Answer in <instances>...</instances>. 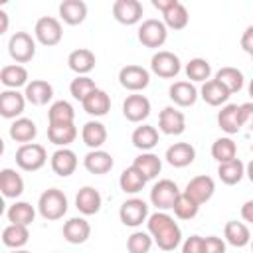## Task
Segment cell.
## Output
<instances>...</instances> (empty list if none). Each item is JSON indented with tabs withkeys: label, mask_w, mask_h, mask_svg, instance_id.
Here are the masks:
<instances>
[{
	"label": "cell",
	"mask_w": 253,
	"mask_h": 253,
	"mask_svg": "<svg viewBox=\"0 0 253 253\" xmlns=\"http://www.w3.org/2000/svg\"><path fill=\"white\" fill-rule=\"evenodd\" d=\"M148 233L152 235L154 243L162 251H174L182 243V229L174 221V217L166 211H154L146 219Z\"/></svg>",
	"instance_id": "1"
},
{
	"label": "cell",
	"mask_w": 253,
	"mask_h": 253,
	"mask_svg": "<svg viewBox=\"0 0 253 253\" xmlns=\"http://www.w3.org/2000/svg\"><path fill=\"white\" fill-rule=\"evenodd\" d=\"M67 208H69L67 196L59 188H47V190H43L42 196H40V200H38V211L47 221L61 219L67 213Z\"/></svg>",
	"instance_id": "2"
},
{
	"label": "cell",
	"mask_w": 253,
	"mask_h": 253,
	"mask_svg": "<svg viewBox=\"0 0 253 253\" xmlns=\"http://www.w3.org/2000/svg\"><path fill=\"white\" fill-rule=\"evenodd\" d=\"M180 188L174 180H168V178H162L158 180L152 190H150V204L158 210V211H168L174 208L178 196H180Z\"/></svg>",
	"instance_id": "3"
},
{
	"label": "cell",
	"mask_w": 253,
	"mask_h": 253,
	"mask_svg": "<svg viewBox=\"0 0 253 253\" xmlns=\"http://www.w3.org/2000/svg\"><path fill=\"white\" fill-rule=\"evenodd\" d=\"M45 162H47V152L38 142L20 144V148L16 150V164L24 172H36V170L43 168Z\"/></svg>",
	"instance_id": "4"
},
{
	"label": "cell",
	"mask_w": 253,
	"mask_h": 253,
	"mask_svg": "<svg viewBox=\"0 0 253 253\" xmlns=\"http://www.w3.org/2000/svg\"><path fill=\"white\" fill-rule=\"evenodd\" d=\"M166 40H168V28L162 20L148 18L138 26V42L144 47L158 49L166 43Z\"/></svg>",
	"instance_id": "5"
},
{
	"label": "cell",
	"mask_w": 253,
	"mask_h": 253,
	"mask_svg": "<svg viewBox=\"0 0 253 253\" xmlns=\"http://www.w3.org/2000/svg\"><path fill=\"white\" fill-rule=\"evenodd\" d=\"M34 38H36V42H40L45 47L57 45L63 38L61 22L53 16H42L34 26Z\"/></svg>",
	"instance_id": "6"
},
{
	"label": "cell",
	"mask_w": 253,
	"mask_h": 253,
	"mask_svg": "<svg viewBox=\"0 0 253 253\" xmlns=\"http://www.w3.org/2000/svg\"><path fill=\"white\" fill-rule=\"evenodd\" d=\"M8 53L16 63H28L36 55V38L28 32H16L8 40Z\"/></svg>",
	"instance_id": "7"
},
{
	"label": "cell",
	"mask_w": 253,
	"mask_h": 253,
	"mask_svg": "<svg viewBox=\"0 0 253 253\" xmlns=\"http://www.w3.org/2000/svg\"><path fill=\"white\" fill-rule=\"evenodd\" d=\"M150 71L162 79H174L182 71V61L168 49H158L150 59Z\"/></svg>",
	"instance_id": "8"
},
{
	"label": "cell",
	"mask_w": 253,
	"mask_h": 253,
	"mask_svg": "<svg viewBox=\"0 0 253 253\" xmlns=\"http://www.w3.org/2000/svg\"><path fill=\"white\" fill-rule=\"evenodd\" d=\"M148 204L142 198H128L119 208V217L126 227H138L148 219Z\"/></svg>",
	"instance_id": "9"
},
{
	"label": "cell",
	"mask_w": 253,
	"mask_h": 253,
	"mask_svg": "<svg viewBox=\"0 0 253 253\" xmlns=\"http://www.w3.org/2000/svg\"><path fill=\"white\" fill-rule=\"evenodd\" d=\"M119 83L123 89L126 91H132V93H138L142 89H146L150 85V71L142 65H125L121 67L119 71Z\"/></svg>",
	"instance_id": "10"
},
{
	"label": "cell",
	"mask_w": 253,
	"mask_h": 253,
	"mask_svg": "<svg viewBox=\"0 0 253 253\" xmlns=\"http://www.w3.org/2000/svg\"><path fill=\"white\" fill-rule=\"evenodd\" d=\"M144 8L138 0H117L113 2V18L123 26H134L142 20Z\"/></svg>",
	"instance_id": "11"
},
{
	"label": "cell",
	"mask_w": 253,
	"mask_h": 253,
	"mask_svg": "<svg viewBox=\"0 0 253 253\" xmlns=\"http://www.w3.org/2000/svg\"><path fill=\"white\" fill-rule=\"evenodd\" d=\"M152 107L148 97L140 95V93H132L123 101V117L130 123H142L148 119Z\"/></svg>",
	"instance_id": "12"
},
{
	"label": "cell",
	"mask_w": 253,
	"mask_h": 253,
	"mask_svg": "<svg viewBox=\"0 0 253 253\" xmlns=\"http://www.w3.org/2000/svg\"><path fill=\"white\" fill-rule=\"evenodd\" d=\"M26 95L20 93L18 89H4L0 93V115L4 119H20L24 109H26Z\"/></svg>",
	"instance_id": "13"
},
{
	"label": "cell",
	"mask_w": 253,
	"mask_h": 253,
	"mask_svg": "<svg viewBox=\"0 0 253 253\" xmlns=\"http://www.w3.org/2000/svg\"><path fill=\"white\" fill-rule=\"evenodd\" d=\"M158 130L170 136L182 134L186 130V115L176 107H164L158 115Z\"/></svg>",
	"instance_id": "14"
},
{
	"label": "cell",
	"mask_w": 253,
	"mask_h": 253,
	"mask_svg": "<svg viewBox=\"0 0 253 253\" xmlns=\"http://www.w3.org/2000/svg\"><path fill=\"white\" fill-rule=\"evenodd\" d=\"M213 192H215V182H213V178L211 176H206V174H200V176H194L188 184H186V188H184V194H188L196 204H206V202H210L211 200V196H213Z\"/></svg>",
	"instance_id": "15"
},
{
	"label": "cell",
	"mask_w": 253,
	"mask_h": 253,
	"mask_svg": "<svg viewBox=\"0 0 253 253\" xmlns=\"http://www.w3.org/2000/svg\"><path fill=\"white\" fill-rule=\"evenodd\" d=\"M103 206V196L93 186H83L75 196V208L81 215H95Z\"/></svg>",
	"instance_id": "16"
},
{
	"label": "cell",
	"mask_w": 253,
	"mask_h": 253,
	"mask_svg": "<svg viewBox=\"0 0 253 253\" xmlns=\"http://www.w3.org/2000/svg\"><path fill=\"white\" fill-rule=\"evenodd\" d=\"M168 97L178 107H192V105H196L200 91L196 89V85L192 81H174L168 89Z\"/></svg>",
	"instance_id": "17"
},
{
	"label": "cell",
	"mask_w": 253,
	"mask_h": 253,
	"mask_svg": "<svg viewBox=\"0 0 253 253\" xmlns=\"http://www.w3.org/2000/svg\"><path fill=\"white\" fill-rule=\"evenodd\" d=\"M91 237V223L85 217H69L63 223V239L71 245L85 243Z\"/></svg>",
	"instance_id": "18"
},
{
	"label": "cell",
	"mask_w": 253,
	"mask_h": 253,
	"mask_svg": "<svg viewBox=\"0 0 253 253\" xmlns=\"http://www.w3.org/2000/svg\"><path fill=\"white\" fill-rule=\"evenodd\" d=\"M166 162L174 168H186L194 162L196 158V148L190 144V142H174L166 148V154H164Z\"/></svg>",
	"instance_id": "19"
},
{
	"label": "cell",
	"mask_w": 253,
	"mask_h": 253,
	"mask_svg": "<svg viewBox=\"0 0 253 253\" xmlns=\"http://www.w3.org/2000/svg\"><path fill=\"white\" fill-rule=\"evenodd\" d=\"M217 125L225 134H237L243 125H241V107L235 103H227L221 107V111L217 113Z\"/></svg>",
	"instance_id": "20"
},
{
	"label": "cell",
	"mask_w": 253,
	"mask_h": 253,
	"mask_svg": "<svg viewBox=\"0 0 253 253\" xmlns=\"http://www.w3.org/2000/svg\"><path fill=\"white\" fill-rule=\"evenodd\" d=\"M49 164H51V170L57 176L67 178V176H71L77 170V154L71 148H57L51 154Z\"/></svg>",
	"instance_id": "21"
},
{
	"label": "cell",
	"mask_w": 253,
	"mask_h": 253,
	"mask_svg": "<svg viewBox=\"0 0 253 253\" xmlns=\"http://www.w3.org/2000/svg\"><path fill=\"white\" fill-rule=\"evenodd\" d=\"M95 63H97V57L91 49L87 47H79V49H73L69 55H67V65L69 69L75 73V75H89L93 69H95Z\"/></svg>",
	"instance_id": "22"
},
{
	"label": "cell",
	"mask_w": 253,
	"mask_h": 253,
	"mask_svg": "<svg viewBox=\"0 0 253 253\" xmlns=\"http://www.w3.org/2000/svg\"><path fill=\"white\" fill-rule=\"evenodd\" d=\"M24 95H26V101L36 105V107H43L51 101L53 97V87L51 83H47L45 79H32L26 89H24Z\"/></svg>",
	"instance_id": "23"
},
{
	"label": "cell",
	"mask_w": 253,
	"mask_h": 253,
	"mask_svg": "<svg viewBox=\"0 0 253 253\" xmlns=\"http://www.w3.org/2000/svg\"><path fill=\"white\" fill-rule=\"evenodd\" d=\"M113 164H115L113 156H111L107 150H103V148H99V150H89V152L85 154V158H83L85 170L91 172V174H97V176L111 172V170H113Z\"/></svg>",
	"instance_id": "24"
},
{
	"label": "cell",
	"mask_w": 253,
	"mask_h": 253,
	"mask_svg": "<svg viewBox=\"0 0 253 253\" xmlns=\"http://www.w3.org/2000/svg\"><path fill=\"white\" fill-rule=\"evenodd\" d=\"M59 18L67 26H79L87 18V4L83 0H63L59 4Z\"/></svg>",
	"instance_id": "25"
},
{
	"label": "cell",
	"mask_w": 253,
	"mask_h": 253,
	"mask_svg": "<svg viewBox=\"0 0 253 253\" xmlns=\"http://www.w3.org/2000/svg\"><path fill=\"white\" fill-rule=\"evenodd\" d=\"M200 97L210 105V107H223L227 105V99L231 97V93L217 81V79H210L202 85L200 89Z\"/></svg>",
	"instance_id": "26"
},
{
	"label": "cell",
	"mask_w": 253,
	"mask_h": 253,
	"mask_svg": "<svg viewBox=\"0 0 253 253\" xmlns=\"http://www.w3.org/2000/svg\"><path fill=\"white\" fill-rule=\"evenodd\" d=\"M107 126L101 121H87L81 128V138L91 150H99L107 142Z\"/></svg>",
	"instance_id": "27"
},
{
	"label": "cell",
	"mask_w": 253,
	"mask_h": 253,
	"mask_svg": "<svg viewBox=\"0 0 253 253\" xmlns=\"http://www.w3.org/2000/svg\"><path fill=\"white\" fill-rule=\"evenodd\" d=\"M0 190L4 198L16 200L24 194V178L14 168H2L0 170Z\"/></svg>",
	"instance_id": "28"
},
{
	"label": "cell",
	"mask_w": 253,
	"mask_h": 253,
	"mask_svg": "<svg viewBox=\"0 0 253 253\" xmlns=\"http://www.w3.org/2000/svg\"><path fill=\"white\" fill-rule=\"evenodd\" d=\"M223 239H225V243L241 249V247H245V245L251 243V231H249L247 223L237 221V219H231L223 227Z\"/></svg>",
	"instance_id": "29"
},
{
	"label": "cell",
	"mask_w": 253,
	"mask_h": 253,
	"mask_svg": "<svg viewBox=\"0 0 253 253\" xmlns=\"http://www.w3.org/2000/svg\"><path fill=\"white\" fill-rule=\"evenodd\" d=\"M0 83L6 89H20L26 87L28 81V69L20 63H12V65H4L0 69Z\"/></svg>",
	"instance_id": "30"
},
{
	"label": "cell",
	"mask_w": 253,
	"mask_h": 253,
	"mask_svg": "<svg viewBox=\"0 0 253 253\" xmlns=\"http://www.w3.org/2000/svg\"><path fill=\"white\" fill-rule=\"evenodd\" d=\"M83 111L91 117H105L111 111V97L103 91V89H95L83 103H81Z\"/></svg>",
	"instance_id": "31"
},
{
	"label": "cell",
	"mask_w": 253,
	"mask_h": 253,
	"mask_svg": "<svg viewBox=\"0 0 253 253\" xmlns=\"http://www.w3.org/2000/svg\"><path fill=\"white\" fill-rule=\"evenodd\" d=\"M75 123V109L69 101H53L47 109V125H71Z\"/></svg>",
	"instance_id": "32"
},
{
	"label": "cell",
	"mask_w": 253,
	"mask_h": 253,
	"mask_svg": "<svg viewBox=\"0 0 253 253\" xmlns=\"http://www.w3.org/2000/svg\"><path fill=\"white\" fill-rule=\"evenodd\" d=\"M10 138L20 142V144H28V142H34V138L38 136V126L32 119H26V117H20L16 121H12L10 125Z\"/></svg>",
	"instance_id": "33"
},
{
	"label": "cell",
	"mask_w": 253,
	"mask_h": 253,
	"mask_svg": "<svg viewBox=\"0 0 253 253\" xmlns=\"http://www.w3.org/2000/svg\"><path fill=\"white\" fill-rule=\"evenodd\" d=\"M130 140H132V146L134 148H138L142 152H150L158 144L160 136H158L156 126H152V125H140V126H136L132 130Z\"/></svg>",
	"instance_id": "34"
},
{
	"label": "cell",
	"mask_w": 253,
	"mask_h": 253,
	"mask_svg": "<svg viewBox=\"0 0 253 253\" xmlns=\"http://www.w3.org/2000/svg\"><path fill=\"white\" fill-rule=\"evenodd\" d=\"M47 138L51 144H55L59 148H67L77 138V126H75V123H71V125H47Z\"/></svg>",
	"instance_id": "35"
},
{
	"label": "cell",
	"mask_w": 253,
	"mask_h": 253,
	"mask_svg": "<svg viewBox=\"0 0 253 253\" xmlns=\"http://www.w3.org/2000/svg\"><path fill=\"white\" fill-rule=\"evenodd\" d=\"M132 166L146 178V180H154L160 170H162V160L158 158V154L154 152H140L134 160H132Z\"/></svg>",
	"instance_id": "36"
},
{
	"label": "cell",
	"mask_w": 253,
	"mask_h": 253,
	"mask_svg": "<svg viewBox=\"0 0 253 253\" xmlns=\"http://www.w3.org/2000/svg\"><path fill=\"white\" fill-rule=\"evenodd\" d=\"M30 241V229L26 225L8 223L2 229V243L8 249H24V245Z\"/></svg>",
	"instance_id": "37"
},
{
	"label": "cell",
	"mask_w": 253,
	"mask_h": 253,
	"mask_svg": "<svg viewBox=\"0 0 253 253\" xmlns=\"http://www.w3.org/2000/svg\"><path fill=\"white\" fill-rule=\"evenodd\" d=\"M146 178L130 164L128 168H125L123 172H121V176H119V186H121V190L125 192V194H138L144 186H146Z\"/></svg>",
	"instance_id": "38"
},
{
	"label": "cell",
	"mask_w": 253,
	"mask_h": 253,
	"mask_svg": "<svg viewBox=\"0 0 253 253\" xmlns=\"http://www.w3.org/2000/svg\"><path fill=\"white\" fill-rule=\"evenodd\" d=\"M217 176H219V180L225 186H235L245 176V164L239 158L229 160V162H223V164L217 166Z\"/></svg>",
	"instance_id": "39"
},
{
	"label": "cell",
	"mask_w": 253,
	"mask_h": 253,
	"mask_svg": "<svg viewBox=\"0 0 253 253\" xmlns=\"http://www.w3.org/2000/svg\"><path fill=\"white\" fill-rule=\"evenodd\" d=\"M213 79H217V81H219L231 95H233V93H239V91L243 89V83H245L243 73H241L237 67H231V65L221 67V69L215 73Z\"/></svg>",
	"instance_id": "40"
},
{
	"label": "cell",
	"mask_w": 253,
	"mask_h": 253,
	"mask_svg": "<svg viewBox=\"0 0 253 253\" xmlns=\"http://www.w3.org/2000/svg\"><path fill=\"white\" fill-rule=\"evenodd\" d=\"M6 217H8L10 223H18V225H26V227H28V225L36 219V210H34L32 204H28V202H18V200H16V202L8 208Z\"/></svg>",
	"instance_id": "41"
},
{
	"label": "cell",
	"mask_w": 253,
	"mask_h": 253,
	"mask_svg": "<svg viewBox=\"0 0 253 253\" xmlns=\"http://www.w3.org/2000/svg\"><path fill=\"white\" fill-rule=\"evenodd\" d=\"M211 156L219 164L229 162V160H235L237 158V142L231 136H219V138H215V142L211 144Z\"/></svg>",
	"instance_id": "42"
},
{
	"label": "cell",
	"mask_w": 253,
	"mask_h": 253,
	"mask_svg": "<svg viewBox=\"0 0 253 253\" xmlns=\"http://www.w3.org/2000/svg\"><path fill=\"white\" fill-rule=\"evenodd\" d=\"M162 22L166 24L168 30H184L190 22V14L182 2H176L172 8H168L162 14Z\"/></svg>",
	"instance_id": "43"
},
{
	"label": "cell",
	"mask_w": 253,
	"mask_h": 253,
	"mask_svg": "<svg viewBox=\"0 0 253 253\" xmlns=\"http://www.w3.org/2000/svg\"><path fill=\"white\" fill-rule=\"evenodd\" d=\"M186 71V77L192 81V83H206L210 81V75H211V65L208 59L204 57H194L186 63L184 67Z\"/></svg>",
	"instance_id": "44"
},
{
	"label": "cell",
	"mask_w": 253,
	"mask_h": 253,
	"mask_svg": "<svg viewBox=\"0 0 253 253\" xmlns=\"http://www.w3.org/2000/svg\"><path fill=\"white\" fill-rule=\"evenodd\" d=\"M97 89L95 81L89 77V75H77L71 83H69V93L73 99H77L79 103H83L93 91Z\"/></svg>",
	"instance_id": "45"
},
{
	"label": "cell",
	"mask_w": 253,
	"mask_h": 253,
	"mask_svg": "<svg viewBox=\"0 0 253 253\" xmlns=\"http://www.w3.org/2000/svg\"><path fill=\"white\" fill-rule=\"evenodd\" d=\"M172 211H174V215H176L178 219H194V217L198 215V211H200V204H196L188 194L182 192V194L178 196V200H176Z\"/></svg>",
	"instance_id": "46"
},
{
	"label": "cell",
	"mask_w": 253,
	"mask_h": 253,
	"mask_svg": "<svg viewBox=\"0 0 253 253\" xmlns=\"http://www.w3.org/2000/svg\"><path fill=\"white\" fill-rule=\"evenodd\" d=\"M154 245V239L148 231H132L126 239L128 253H148Z\"/></svg>",
	"instance_id": "47"
},
{
	"label": "cell",
	"mask_w": 253,
	"mask_h": 253,
	"mask_svg": "<svg viewBox=\"0 0 253 253\" xmlns=\"http://www.w3.org/2000/svg\"><path fill=\"white\" fill-rule=\"evenodd\" d=\"M204 253H225V239L217 235L204 237Z\"/></svg>",
	"instance_id": "48"
},
{
	"label": "cell",
	"mask_w": 253,
	"mask_h": 253,
	"mask_svg": "<svg viewBox=\"0 0 253 253\" xmlns=\"http://www.w3.org/2000/svg\"><path fill=\"white\" fill-rule=\"evenodd\" d=\"M182 253H204V237L202 235H190L182 243Z\"/></svg>",
	"instance_id": "49"
},
{
	"label": "cell",
	"mask_w": 253,
	"mask_h": 253,
	"mask_svg": "<svg viewBox=\"0 0 253 253\" xmlns=\"http://www.w3.org/2000/svg\"><path fill=\"white\" fill-rule=\"evenodd\" d=\"M241 107V125L249 130H253V101H247Z\"/></svg>",
	"instance_id": "50"
},
{
	"label": "cell",
	"mask_w": 253,
	"mask_h": 253,
	"mask_svg": "<svg viewBox=\"0 0 253 253\" xmlns=\"http://www.w3.org/2000/svg\"><path fill=\"white\" fill-rule=\"evenodd\" d=\"M241 47L243 51H247L249 55H253V26H247L243 36H241Z\"/></svg>",
	"instance_id": "51"
},
{
	"label": "cell",
	"mask_w": 253,
	"mask_h": 253,
	"mask_svg": "<svg viewBox=\"0 0 253 253\" xmlns=\"http://www.w3.org/2000/svg\"><path fill=\"white\" fill-rule=\"evenodd\" d=\"M241 217H243V221L253 223V200H247L241 206Z\"/></svg>",
	"instance_id": "52"
},
{
	"label": "cell",
	"mask_w": 253,
	"mask_h": 253,
	"mask_svg": "<svg viewBox=\"0 0 253 253\" xmlns=\"http://www.w3.org/2000/svg\"><path fill=\"white\" fill-rule=\"evenodd\" d=\"M176 2H178V0H152V6L164 14V12H166L168 8H172Z\"/></svg>",
	"instance_id": "53"
},
{
	"label": "cell",
	"mask_w": 253,
	"mask_h": 253,
	"mask_svg": "<svg viewBox=\"0 0 253 253\" xmlns=\"http://www.w3.org/2000/svg\"><path fill=\"white\" fill-rule=\"evenodd\" d=\"M8 32V14L4 10H0V34Z\"/></svg>",
	"instance_id": "54"
},
{
	"label": "cell",
	"mask_w": 253,
	"mask_h": 253,
	"mask_svg": "<svg viewBox=\"0 0 253 253\" xmlns=\"http://www.w3.org/2000/svg\"><path fill=\"white\" fill-rule=\"evenodd\" d=\"M245 176L249 178V182L253 184V160L249 164H245Z\"/></svg>",
	"instance_id": "55"
},
{
	"label": "cell",
	"mask_w": 253,
	"mask_h": 253,
	"mask_svg": "<svg viewBox=\"0 0 253 253\" xmlns=\"http://www.w3.org/2000/svg\"><path fill=\"white\" fill-rule=\"evenodd\" d=\"M247 89H249V97H251V101H253V79L249 81V87H247Z\"/></svg>",
	"instance_id": "56"
},
{
	"label": "cell",
	"mask_w": 253,
	"mask_h": 253,
	"mask_svg": "<svg viewBox=\"0 0 253 253\" xmlns=\"http://www.w3.org/2000/svg\"><path fill=\"white\" fill-rule=\"evenodd\" d=\"M10 253H32V251H28V249H12Z\"/></svg>",
	"instance_id": "57"
},
{
	"label": "cell",
	"mask_w": 253,
	"mask_h": 253,
	"mask_svg": "<svg viewBox=\"0 0 253 253\" xmlns=\"http://www.w3.org/2000/svg\"><path fill=\"white\" fill-rule=\"evenodd\" d=\"M249 247H251V251H253V237H251V243H249Z\"/></svg>",
	"instance_id": "58"
},
{
	"label": "cell",
	"mask_w": 253,
	"mask_h": 253,
	"mask_svg": "<svg viewBox=\"0 0 253 253\" xmlns=\"http://www.w3.org/2000/svg\"><path fill=\"white\" fill-rule=\"evenodd\" d=\"M251 61H253V55H251Z\"/></svg>",
	"instance_id": "59"
}]
</instances>
